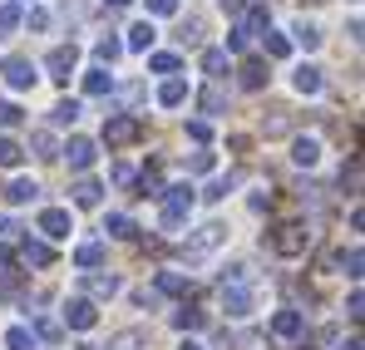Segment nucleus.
Returning <instances> with one entry per match:
<instances>
[{
	"label": "nucleus",
	"instance_id": "e433bc0d",
	"mask_svg": "<svg viewBox=\"0 0 365 350\" xmlns=\"http://www.w3.org/2000/svg\"><path fill=\"white\" fill-rule=\"evenodd\" d=\"M267 55H272V59H287V55H292V40H287V35H277V30H267Z\"/></svg>",
	"mask_w": 365,
	"mask_h": 350
},
{
	"label": "nucleus",
	"instance_id": "603ef678",
	"mask_svg": "<svg viewBox=\"0 0 365 350\" xmlns=\"http://www.w3.org/2000/svg\"><path fill=\"white\" fill-rule=\"evenodd\" d=\"M30 30H50V10L35 5V10H30Z\"/></svg>",
	"mask_w": 365,
	"mask_h": 350
},
{
	"label": "nucleus",
	"instance_id": "f257e3e1",
	"mask_svg": "<svg viewBox=\"0 0 365 350\" xmlns=\"http://www.w3.org/2000/svg\"><path fill=\"white\" fill-rule=\"evenodd\" d=\"M257 35H267V10H262V5L237 15V25H232V35H227V50H232V55H242Z\"/></svg>",
	"mask_w": 365,
	"mask_h": 350
},
{
	"label": "nucleus",
	"instance_id": "37998d69",
	"mask_svg": "<svg viewBox=\"0 0 365 350\" xmlns=\"http://www.w3.org/2000/svg\"><path fill=\"white\" fill-rule=\"evenodd\" d=\"M138 187H143V197H163V173H158V168H153V173H143Z\"/></svg>",
	"mask_w": 365,
	"mask_h": 350
},
{
	"label": "nucleus",
	"instance_id": "5701e85b",
	"mask_svg": "<svg viewBox=\"0 0 365 350\" xmlns=\"http://www.w3.org/2000/svg\"><path fill=\"white\" fill-rule=\"evenodd\" d=\"M158 292H163V296H187V292H192V282H187L182 272H158Z\"/></svg>",
	"mask_w": 365,
	"mask_h": 350
},
{
	"label": "nucleus",
	"instance_id": "79ce46f5",
	"mask_svg": "<svg viewBox=\"0 0 365 350\" xmlns=\"http://www.w3.org/2000/svg\"><path fill=\"white\" fill-rule=\"evenodd\" d=\"M50 118H55V123H74V118H79V104H74V99H64V104L50 109Z\"/></svg>",
	"mask_w": 365,
	"mask_h": 350
},
{
	"label": "nucleus",
	"instance_id": "de8ad7c7",
	"mask_svg": "<svg viewBox=\"0 0 365 350\" xmlns=\"http://www.w3.org/2000/svg\"><path fill=\"white\" fill-rule=\"evenodd\" d=\"M187 168H192V173H212V153H207V148H197V153L187 158Z\"/></svg>",
	"mask_w": 365,
	"mask_h": 350
},
{
	"label": "nucleus",
	"instance_id": "ea45409f",
	"mask_svg": "<svg viewBox=\"0 0 365 350\" xmlns=\"http://www.w3.org/2000/svg\"><path fill=\"white\" fill-rule=\"evenodd\" d=\"M148 69L153 74H178V55H148Z\"/></svg>",
	"mask_w": 365,
	"mask_h": 350
},
{
	"label": "nucleus",
	"instance_id": "ddd939ff",
	"mask_svg": "<svg viewBox=\"0 0 365 350\" xmlns=\"http://www.w3.org/2000/svg\"><path fill=\"white\" fill-rule=\"evenodd\" d=\"M302 331H306L302 311H277V316H272V336H277V341H297Z\"/></svg>",
	"mask_w": 365,
	"mask_h": 350
},
{
	"label": "nucleus",
	"instance_id": "aec40b11",
	"mask_svg": "<svg viewBox=\"0 0 365 350\" xmlns=\"http://www.w3.org/2000/svg\"><path fill=\"white\" fill-rule=\"evenodd\" d=\"M173 326L192 336V331H202V326H207V311H197V306H182V311H173Z\"/></svg>",
	"mask_w": 365,
	"mask_h": 350
},
{
	"label": "nucleus",
	"instance_id": "6e6552de",
	"mask_svg": "<svg viewBox=\"0 0 365 350\" xmlns=\"http://www.w3.org/2000/svg\"><path fill=\"white\" fill-rule=\"evenodd\" d=\"M227 242V227L222 222H207V227H197V237L182 247V257H202V252H212V247H222Z\"/></svg>",
	"mask_w": 365,
	"mask_h": 350
},
{
	"label": "nucleus",
	"instance_id": "7c9ffc66",
	"mask_svg": "<svg viewBox=\"0 0 365 350\" xmlns=\"http://www.w3.org/2000/svg\"><path fill=\"white\" fill-rule=\"evenodd\" d=\"M5 350H35V336H30L25 326H10V331H5Z\"/></svg>",
	"mask_w": 365,
	"mask_h": 350
},
{
	"label": "nucleus",
	"instance_id": "20e7f679",
	"mask_svg": "<svg viewBox=\"0 0 365 350\" xmlns=\"http://www.w3.org/2000/svg\"><path fill=\"white\" fill-rule=\"evenodd\" d=\"M138 133H143V123H138L133 114H109V118H104V143H109V148H123V143H133Z\"/></svg>",
	"mask_w": 365,
	"mask_h": 350
},
{
	"label": "nucleus",
	"instance_id": "c9c22d12",
	"mask_svg": "<svg viewBox=\"0 0 365 350\" xmlns=\"http://www.w3.org/2000/svg\"><path fill=\"white\" fill-rule=\"evenodd\" d=\"M197 40H202V20H197V15H187V20H182V30H178V45H197Z\"/></svg>",
	"mask_w": 365,
	"mask_h": 350
},
{
	"label": "nucleus",
	"instance_id": "864d4df0",
	"mask_svg": "<svg viewBox=\"0 0 365 350\" xmlns=\"http://www.w3.org/2000/svg\"><path fill=\"white\" fill-rule=\"evenodd\" d=\"M247 5H252V0H222V10H227V15H242Z\"/></svg>",
	"mask_w": 365,
	"mask_h": 350
},
{
	"label": "nucleus",
	"instance_id": "c03bdc74",
	"mask_svg": "<svg viewBox=\"0 0 365 350\" xmlns=\"http://www.w3.org/2000/svg\"><path fill=\"white\" fill-rule=\"evenodd\" d=\"M187 138H192V143H207V138H212V123H207V118H192V123H187Z\"/></svg>",
	"mask_w": 365,
	"mask_h": 350
},
{
	"label": "nucleus",
	"instance_id": "4468645a",
	"mask_svg": "<svg viewBox=\"0 0 365 350\" xmlns=\"http://www.w3.org/2000/svg\"><path fill=\"white\" fill-rule=\"evenodd\" d=\"M292 84H297V94H321V84H326V69H316V64H297Z\"/></svg>",
	"mask_w": 365,
	"mask_h": 350
},
{
	"label": "nucleus",
	"instance_id": "423d86ee",
	"mask_svg": "<svg viewBox=\"0 0 365 350\" xmlns=\"http://www.w3.org/2000/svg\"><path fill=\"white\" fill-rule=\"evenodd\" d=\"M252 306H257V296L247 282H222V311L227 316H252Z\"/></svg>",
	"mask_w": 365,
	"mask_h": 350
},
{
	"label": "nucleus",
	"instance_id": "3c124183",
	"mask_svg": "<svg viewBox=\"0 0 365 350\" xmlns=\"http://www.w3.org/2000/svg\"><path fill=\"white\" fill-rule=\"evenodd\" d=\"M361 311H365V296L351 292V301H346V316H351V321H361Z\"/></svg>",
	"mask_w": 365,
	"mask_h": 350
},
{
	"label": "nucleus",
	"instance_id": "f3484780",
	"mask_svg": "<svg viewBox=\"0 0 365 350\" xmlns=\"http://www.w3.org/2000/svg\"><path fill=\"white\" fill-rule=\"evenodd\" d=\"M109 350H153V336L148 331H119L109 341Z\"/></svg>",
	"mask_w": 365,
	"mask_h": 350
},
{
	"label": "nucleus",
	"instance_id": "4be33fe9",
	"mask_svg": "<svg viewBox=\"0 0 365 350\" xmlns=\"http://www.w3.org/2000/svg\"><path fill=\"white\" fill-rule=\"evenodd\" d=\"M99 262H104V242H84V247H74V267L94 272Z\"/></svg>",
	"mask_w": 365,
	"mask_h": 350
},
{
	"label": "nucleus",
	"instance_id": "39448f33",
	"mask_svg": "<svg viewBox=\"0 0 365 350\" xmlns=\"http://www.w3.org/2000/svg\"><path fill=\"white\" fill-rule=\"evenodd\" d=\"M0 74H5L10 89H35V79H40L35 64H30L25 55H5V59H0Z\"/></svg>",
	"mask_w": 365,
	"mask_h": 350
},
{
	"label": "nucleus",
	"instance_id": "dca6fc26",
	"mask_svg": "<svg viewBox=\"0 0 365 350\" xmlns=\"http://www.w3.org/2000/svg\"><path fill=\"white\" fill-rule=\"evenodd\" d=\"M316 158H321V143H316L311 133H302V138L292 143V163H302V168H316Z\"/></svg>",
	"mask_w": 365,
	"mask_h": 350
},
{
	"label": "nucleus",
	"instance_id": "2f4dec72",
	"mask_svg": "<svg viewBox=\"0 0 365 350\" xmlns=\"http://www.w3.org/2000/svg\"><path fill=\"white\" fill-rule=\"evenodd\" d=\"M20 158H25V148H20L15 138H5V133H0V168H15Z\"/></svg>",
	"mask_w": 365,
	"mask_h": 350
},
{
	"label": "nucleus",
	"instance_id": "f704fd0d",
	"mask_svg": "<svg viewBox=\"0 0 365 350\" xmlns=\"http://www.w3.org/2000/svg\"><path fill=\"white\" fill-rule=\"evenodd\" d=\"M222 69H227V50H207V55H202V74L222 79Z\"/></svg>",
	"mask_w": 365,
	"mask_h": 350
},
{
	"label": "nucleus",
	"instance_id": "a878e982",
	"mask_svg": "<svg viewBox=\"0 0 365 350\" xmlns=\"http://www.w3.org/2000/svg\"><path fill=\"white\" fill-rule=\"evenodd\" d=\"M123 55V40H114V35H104L99 45H94V59H99V69H109L114 59Z\"/></svg>",
	"mask_w": 365,
	"mask_h": 350
},
{
	"label": "nucleus",
	"instance_id": "412c9836",
	"mask_svg": "<svg viewBox=\"0 0 365 350\" xmlns=\"http://www.w3.org/2000/svg\"><path fill=\"white\" fill-rule=\"evenodd\" d=\"M5 197H10L15 207H20V202H35V197H40V182H30V177H15V182L5 187Z\"/></svg>",
	"mask_w": 365,
	"mask_h": 350
},
{
	"label": "nucleus",
	"instance_id": "bb28decb",
	"mask_svg": "<svg viewBox=\"0 0 365 350\" xmlns=\"http://www.w3.org/2000/svg\"><path fill=\"white\" fill-rule=\"evenodd\" d=\"M104 232H109V237H123V242H128V237H138V227H133V217H128V212H109Z\"/></svg>",
	"mask_w": 365,
	"mask_h": 350
},
{
	"label": "nucleus",
	"instance_id": "c756f323",
	"mask_svg": "<svg viewBox=\"0 0 365 350\" xmlns=\"http://www.w3.org/2000/svg\"><path fill=\"white\" fill-rule=\"evenodd\" d=\"M292 35H297V45H306V50H316V45L326 40V35H321L311 20H297V25H292Z\"/></svg>",
	"mask_w": 365,
	"mask_h": 350
},
{
	"label": "nucleus",
	"instance_id": "a19ab883",
	"mask_svg": "<svg viewBox=\"0 0 365 350\" xmlns=\"http://www.w3.org/2000/svg\"><path fill=\"white\" fill-rule=\"evenodd\" d=\"M30 336H40V341H60V321H50V316H40Z\"/></svg>",
	"mask_w": 365,
	"mask_h": 350
},
{
	"label": "nucleus",
	"instance_id": "2eb2a0df",
	"mask_svg": "<svg viewBox=\"0 0 365 350\" xmlns=\"http://www.w3.org/2000/svg\"><path fill=\"white\" fill-rule=\"evenodd\" d=\"M20 262H25V267H55V252H50L45 242H30V237H25V242H20Z\"/></svg>",
	"mask_w": 365,
	"mask_h": 350
},
{
	"label": "nucleus",
	"instance_id": "6e6d98bb",
	"mask_svg": "<svg viewBox=\"0 0 365 350\" xmlns=\"http://www.w3.org/2000/svg\"><path fill=\"white\" fill-rule=\"evenodd\" d=\"M341 350H361V336H351V341H346V346H341Z\"/></svg>",
	"mask_w": 365,
	"mask_h": 350
},
{
	"label": "nucleus",
	"instance_id": "f03ea898",
	"mask_svg": "<svg viewBox=\"0 0 365 350\" xmlns=\"http://www.w3.org/2000/svg\"><path fill=\"white\" fill-rule=\"evenodd\" d=\"M192 202H197V192L178 182V187H163V227H182L187 222V212H192Z\"/></svg>",
	"mask_w": 365,
	"mask_h": 350
},
{
	"label": "nucleus",
	"instance_id": "1a4fd4ad",
	"mask_svg": "<svg viewBox=\"0 0 365 350\" xmlns=\"http://www.w3.org/2000/svg\"><path fill=\"white\" fill-rule=\"evenodd\" d=\"M64 158H69V168H74V173H84V168H89V163L99 158V143H94V138H79V133H74V138L64 143Z\"/></svg>",
	"mask_w": 365,
	"mask_h": 350
},
{
	"label": "nucleus",
	"instance_id": "0eeeda50",
	"mask_svg": "<svg viewBox=\"0 0 365 350\" xmlns=\"http://www.w3.org/2000/svg\"><path fill=\"white\" fill-rule=\"evenodd\" d=\"M74 64H79V50H74V45H55V50L45 55V69H50V79H60V84H69Z\"/></svg>",
	"mask_w": 365,
	"mask_h": 350
},
{
	"label": "nucleus",
	"instance_id": "9d476101",
	"mask_svg": "<svg viewBox=\"0 0 365 350\" xmlns=\"http://www.w3.org/2000/svg\"><path fill=\"white\" fill-rule=\"evenodd\" d=\"M84 292L99 296V301H114V296L123 292V282L114 277V272H84Z\"/></svg>",
	"mask_w": 365,
	"mask_h": 350
},
{
	"label": "nucleus",
	"instance_id": "09e8293b",
	"mask_svg": "<svg viewBox=\"0 0 365 350\" xmlns=\"http://www.w3.org/2000/svg\"><path fill=\"white\" fill-rule=\"evenodd\" d=\"M15 292H20V277H15V272H5V277H0V301H10Z\"/></svg>",
	"mask_w": 365,
	"mask_h": 350
},
{
	"label": "nucleus",
	"instance_id": "cd10ccee",
	"mask_svg": "<svg viewBox=\"0 0 365 350\" xmlns=\"http://www.w3.org/2000/svg\"><path fill=\"white\" fill-rule=\"evenodd\" d=\"M242 89H267V64L262 59H247L242 64Z\"/></svg>",
	"mask_w": 365,
	"mask_h": 350
},
{
	"label": "nucleus",
	"instance_id": "13d9d810",
	"mask_svg": "<svg viewBox=\"0 0 365 350\" xmlns=\"http://www.w3.org/2000/svg\"><path fill=\"white\" fill-rule=\"evenodd\" d=\"M178 350H202V346H197V341H182V346Z\"/></svg>",
	"mask_w": 365,
	"mask_h": 350
},
{
	"label": "nucleus",
	"instance_id": "8fccbe9b",
	"mask_svg": "<svg viewBox=\"0 0 365 350\" xmlns=\"http://www.w3.org/2000/svg\"><path fill=\"white\" fill-rule=\"evenodd\" d=\"M148 15H178V0H148Z\"/></svg>",
	"mask_w": 365,
	"mask_h": 350
},
{
	"label": "nucleus",
	"instance_id": "6ab92c4d",
	"mask_svg": "<svg viewBox=\"0 0 365 350\" xmlns=\"http://www.w3.org/2000/svg\"><path fill=\"white\" fill-rule=\"evenodd\" d=\"M99 197H104V187L94 177H79L74 182V207H99Z\"/></svg>",
	"mask_w": 365,
	"mask_h": 350
},
{
	"label": "nucleus",
	"instance_id": "7ed1b4c3",
	"mask_svg": "<svg viewBox=\"0 0 365 350\" xmlns=\"http://www.w3.org/2000/svg\"><path fill=\"white\" fill-rule=\"evenodd\" d=\"M306 242H311V232H306L302 222H282V227H272V237H267V247L277 257H302Z\"/></svg>",
	"mask_w": 365,
	"mask_h": 350
},
{
	"label": "nucleus",
	"instance_id": "a211bd4d",
	"mask_svg": "<svg viewBox=\"0 0 365 350\" xmlns=\"http://www.w3.org/2000/svg\"><path fill=\"white\" fill-rule=\"evenodd\" d=\"M153 40H158L153 20H138V25H128V40H123V45H128V50H148Z\"/></svg>",
	"mask_w": 365,
	"mask_h": 350
},
{
	"label": "nucleus",
	"instance_id": "9b49d317",
	"mask_svg": "<svg viewBox=\"0 0 365 350\" xmlns=\"http://www.w3.org/2000/svg\"><path fill=\"white\" fill-rule=\"evenodd\" d=\"M99 321V311H94V301H84V296H74L69 306H64V326H74V331H89Z\"/></svg>",
	"mask_w": 365,
	"mask_h": 350
},
{
	"label": "nucleus",
	"instance_id": "473e14b6",
	"mask_svg": "<svg viewBox=\"0 0 365 350\" xmlns=\"http://www.w3.org/2000/svg\"><path fill=\"white\" fill-rule=\"evenodd\" d=\"M237 182H242V177H237V173H227V177H217V182H212V187H207L202 197H207V202H222V197H227V192H232Z\"/></svg>",
	"mask_w": 365,
	"mask_h": 350
},
{
	"label": "nucleus",
	"instance_id": "4d7b16f0",
	"mask_svg": "<svg viewBox=\"0 0 365 350\" xmlns=\"http://www.w3.org/2000/svg\"><path fill=\"white\" fill-rule=\"evenodd\" d=\"M104 5H109V10H123V5H128V0H104Z\"/></svg>",
	"mask_w": 365,
	"mask_h": 350
},
{
	"label": "nucleus",
	"instance_id": "b1692460",
	"mask_svg": "<svg viewBox=\"0 0 365 350\" xmlns=\"http://www.w3.org/2000/svg\"><path fill=\"white\" fill-rule=\"evenodd\" d=\"M158 104H163V109H178V104H187V84H182V79H168V84L158 89Z\"/></svg>",
	"mask_w": 365,
	"mask_h": 350
},
{
	"label": "nucleus",
	"instance_id": "393cba45",
	"mask_svg": "<svg viewBox=\"0 0 365 350\" xmlns=\"http://www.w3.org/2000/svg\"><path fill=\"white\" fill-rule=\"evenodd\" d=\"M109 89H114V74H109V69H89V74H84V94L99 99V94H109Z\"/></svg>",
	"mask_w": 365,
	"mask_h": 350
},
{
	"label": "nucleus",
	"instance_id": "5fc2aeb1",
	"mask_svg": "<svg viewBox=\"0 0 365 350\" xmlns=\"http://www.w3.org/2000/svg\"><path fill=\"white\" fill-rule=\"evenodd\" d=\"M5 232H15V222H10V217H0V237Z\"/></svg>",
	"mask_w": 365,
	"mask_h": 350
},
{
	"label": "nucleus",
	"instance_id": "f8f14e48",
	"mask_svg": "<svg viewBox=\"0 0 365 350\" xmlns=\"http://www.w3.org/2000/svg\"><path fill=\"white\" fill-rule=\"evenodd\" d=\"M40 232L50 237V242H60V237L74 232V222H69V212H64V207H45V212H40Z\"/></svg>",
	"mask_w": 365,
	"mask_h": 350
},
{
	"label": "nucleus",
	"instance_id": "a18cd8bd",
	"mask_svg": "<svg viewBox=\"0 0 365 350\" xmlns=\"http://www.w3.org/2000/svg\"><path fill=\"white\" fill-rule=\"evenodd\" d=\"M20 109H15V104H10V99H0V128H15V123H20Z\"/></svg>",
	"mask_w": 365,
	"mask_h": 350
},
{
	"label": "nucleus",
	"instance_id": "4c0bfd02",
	"mask_svg": "<svg viewBox=\"0 0 365 350\" xmlns=\"http://www.w3.org/2000/svg\"><path fill=\"white\" fill-rule=\"evenodd\" d=\"M341 187H346V192H361V158H351V163L341 168Z\"/></svg>",
	"mask_w": 365,
	"mask_h": 350
},
{
	"label": "nucleus",
	"instance_id": "c85d7f7f",
	"mask_svg": "<svg viewBox=\"0 0 365 350\" xmlns=\"http://www.w3.org/2000/svg\"><path fill=\"white\" fill-rule=\"evenodd\" d=\"M197 104H202V114H222V109H227V94H222L217 84H207V89L197 94Z\"/></svg>",
	"mask_w": 365,
	"mask_h": 350
},
{
	"label": "nucleus",
	"instance_id": "58836bf2",
	"mask_svg": "<svg viewBox=\"0 0 365 350\" xmlns=\"http://www.w3.org/2000/svg\"><path fill=\"white\" fill-rule=\"evenodd\" d=\"M20 30V5H0V35H15Z\"/></svg>",
	"mask_w": 365,
	"mask_h": 350
},
{
	"label": "nucleus",
	"instance_id": "bf43d9fd",
	"mask_svg": "<svg viewBox=\"0 0 365 350\" xmlns=\"http://www.w3.org/2000/svg\"><path fill=\"white\" fill-rule=\"evenodd\" d=\"M15 5H30V0H15Z\"/></svg>",
	"mask_w": 365,
	"mask_h": 350
},
{
	"label": "nucleus",
	"instance_id": "49530a36",
	"mask_svg": "<svg viewBox=\"0 0 365 350\" xmlns=\"http://www.w3.org/2000/svg\"><path fill=\"white\" fill-rule=\"evenodd\" d=\"M30 148H35L40 158H55V138H50V133H35V138H30Z\"/></svg>",
	"mask_w": 365,
	"mask_h": 350
},
{
	"label": "nucleus",
	"instance_id": "72a5a7b5",
	"mask_svg": "<svg viewBox=\"0 0 365 350\" xmlns=\"http://www.w3.org/2000/svg\"><path fill=\"white\" fill-rule=\"evenodd\" d=\"M336 267H341V272H346V277H361V267H365L361 247H351V252H341V257H336Z\"/></svg>",
	"mask_w": 365,
	"mask_h": 350
}]
</instances>
